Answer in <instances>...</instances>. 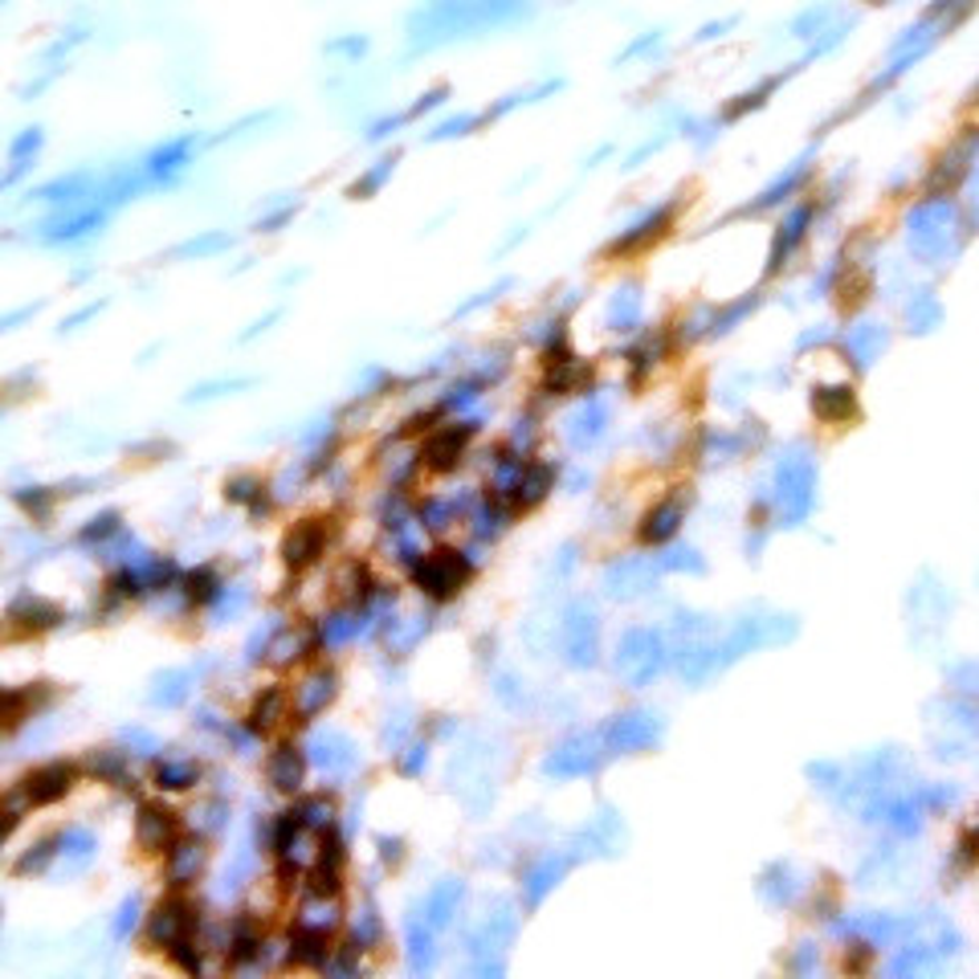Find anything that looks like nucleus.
<instances>
[{"label": "nucleus", "instance_id": "2eb2a0df", "mask_svg": "<svg viewBox=\"0 0 979 979\" xmlns=\"http://www.w3.org/2000/svg\"><path fill=\"white\" fill-rule=\"evenodd\" d=\"M135 914H139V902L131 898V902L122 906V918L115 922V939H127V934H131V930H135Z\"/></svg>", "mask_w": 979, "mask_h": 979}, {"label": "nucleus", "instance_id": "0eeeda50", "mask_svg": "<svg viewBox=\"0 0 979 979\" xmlns=\"http://www.w3.org/2000/svg\"><path fill=\"white\" fill-rule=\"evenodd\" d=\"M335 673L330 670H315L310 678H306L298 690H294V710H298V719H315L318 710L327 706L330 698H335Z\"/></svg>", "mask_w": 979, "mask_h": 979}, {"label": "nucleus", "instance_id": "1a4fd4ad", "mask_svg": "<svg viewBox=\"0 0 979 979\" xmlns=\"http://www.w3.org/2000/svg\"><path fill=\"white\" fill-rule=\"evenodd\" d=\"M327 951H330V947H327V930L298 922V930L290 934V959H294V963L327 967Z\"/></svg>", "mask_w": 979, "mask_h": 979}, {"label": "nucleus", "instance_id": "ddd939ff", "mask_svg": "<svg viewBox=\"0 0 979 979\" xmlns=\"http://www.w3.org/2000/svg\"><path fill=\"white\" fill-rule=\"evenodd\" d=\"M188 596L192 600H208V596H217V580H212V572L208 567H200V575H188Z\"/></svg>", "mask_w": 979, "mask_h": 979}, {"label": "nucleus", "instance_id": "9b49d317", "mask_svg": "<svg viewBox=\"0 0 979 979\" xmlns=\"http://www.w3.org/2000/svg\"><path fill=\"white\" fill-rule=\"evenodd\" d=\"M678 518H682L678 502H665V506H657V511H649L645 526H641V538H645V543H661V538H670L673 531H678Z\"/></svg>", "mask_w": 979, "mask_h": 979}, {"label": "nucleus", "instance_id": "f03ea898", "mask_svg": "<svg viewBox=\"0 0 979 979\" xmlns=\"http://www.w3.org/2000/svg\"><path fill=\"white\" fill-rule=\"evenodd\" d=\"M465 580H469V563L457 551H433V555H425V563H416V584L437 600L453 596Z\"/></svg>", "mask_w": 979, "mask_h": 979}, {"label": "nucleus", "instance_id": "9d476101", "mask_svg": "<svg viewBox=\"0 0 979 979\" xmlns=\"http://www.w3.org/2000/svg\"><path fill=\"white\" fill-rule=\"evenodd\" d=\"M281 714H286V690H281V685H269L266 694H257L254 710H249V731H269Z\"/></svg>", "mask_w": 979, "mask_h": 979}, {"label": "nucleus", "instance_id": "4468645a", "mask_svg": "<svg viewBox=\"0 0 979 979\" xmlns=\"http://www.w3.org/2000/svg\"><path fill=\"white\" fill-rule=\"evenodd\" d=\"M330 812H335V808H330L327 800H310L298 817H303V824H310V829H323V824H330Z\"/></svg>", "mask_w": 979, "mask_h": 979}, {"label": "nucleus", "instance_id": "f257e3e1", "mask_svg": "<svg viewBox=\"0 0 979 979\" xmlns=\"http://www.w3.org/2000/svg\"><path fill=\"white\" fill-rule=\"evenodd\" d=\"M196 934V914H192V902H184V898H168V902L156 906V914L147 922V939L164 947V951H176L184 942H192Z\"/></svg>", "mask_w": 979, "mask_h": 979}, {"label": "nucleus", "instance_id": "423d86ee", "mask_svg": "<svg viewBox=\"0 0 979 979\" xmlns=\"http://www.w3.org/2000/svg\"><path fill=\"white\" fill-rule=\"evenodd\" d=\"M200 869H205V844L196 841V837L176 841L168 849V881L176 886V890L192 886V881L200 878Z\"/></svg>", "mask_w": 979, "mask_h": 979}, {"label": "nucleus", "instance_id": "20e7f679", "mask_svg": "<svg viewBox=\"0 0 979 979\" xmlns=\"http://www.w3.org/2000/svg\"><path fill=\"white\" fill-rule=\"evenodd\" d=\"M323 547H327V531H323V523H315V518L298 523L290 535L281 538V555H286V563H290L294 572L306 567V563H315L318 555H323Z\"/></svg>", "mask_w": 979, "mask_h": 979}, {"label": "nucleus", "instance_id": "f8f14e48", "mask_svg": "<svg viewBox=\"0 0 979 979\" xmlns=\"http://www.w3.org/2000/svg\"><path fill=\"white\" fill-rule=\"evenodd\" d=\"M196 780H200V768H196V763H184V759H168V763L156 768V783L159 788H171V792H184V788H192Z\"/></svg>", "mask_w": 979, "mask_h": 979}, {"label": "nucleus", "instance_id": "39448f33", "mask_svg": "<svg viewBox=\"0 0 979 979\" xmlns=\"http://www.w3.org/2000/svg\"><path fill=\"white\" fill-rule=\"evenodd\" d=\"M73 788V768L70 763H46L24 780V800L29 804H53Z\"/></svg>", "mask_w": 979, "mask_h": 979}, {"label": "nucleus", "instance_id": "7ed1b4c3", "mask_svg": "<svg viewBox=\"0 0 979 979\" xmlns=\"http://www.w3.org/2000/svg\"><path fill=\"white\" fill-rule=\"evenodd\" d=\"M135 837H139L147 853H164L171 837H176V812L164 804H144L139 808V820H135Z\"/></svg>", "mask_w": 979, "mask_h": 979}, {"label": "nucleus", "instance_id": "6e6552de", "mask_svg": "<svg viewBox=\"0 0 979 979\" xmlns=\"http://www.w3.org/2000/svg\"><path fill=\"white\" fill-rule=\"evenodd\" d=\"M303 771H306L303 751L294 743H281L278 751L269 755V783L281 788V792H298V788H303Z\"/></svg>", "mask_w": 979, "mask_h": 979}]
</instances>
